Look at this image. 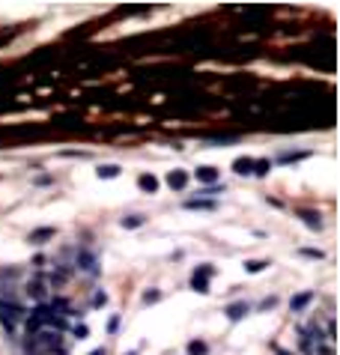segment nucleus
<instances>
[{
	"label": "nucleus",
	"instance_id": "15",
	"mask_svg": "<svg viewBox=\"0 0 340 355\" xmlns=\"http://www.w3.org/2000/svg\"><path fill=\"white\" fill-rule=\"evenodd\" d=\"M99 176H102V179L119 176V164H102V167H99Z\"/></svg>",
	"mask_w": 340,
	"mask_h": 355
},
{
	"label": "nucleus",
	"instance_id": "12",
	"mask_svg": "<svg viewBox=\"0 0 340 355\" xmlns=\"http://www.w3.org/2000/svg\"><path fill=\"white\" fill-rule=\"evenodd\" d=\"M233 170H236V173H242V176L254 173V159H248V156H245V159H236V161H233Z\"/></svg>",
	"mask_w": 340,
	"mask_h": 355
},
{
	"label": "nucleus",
	"instance_id": "26",
	"mask_svg": "<svg viewBox=\"0 0 340 355\" xmlns=\"http://www.w3.org/2000/svg\"><path fill=\"white\" fill-rule=\"evenodd\" d=\"M274 352H278V355H289V352H287V349H274Z\"/></svg>",
	"mask_w": 340,
	"mask_h": 355
},
{
	"label": "nucleus",
	"instance_id": "18",
	"mask_svg": "<svg viewBox=\"0 0 340 355\" xmlns=\"http://www.w3.org/2000/svg\"><path fill=\"white\" fill-rule=\"evenodd\" d=\"M54 236V227H39V230L30 233V242H39V239H51Z\"/></svg>",
	"mask_w": 340,
	"mask_h": 355
},
{
	"label": "nucleus",
	"instance_id": "8",
	"mask_svg": "<svg viewBox=\"0 0 340 355\" xmlns=\"http://www.w3.org/2000/svg\"><path fill=\"white\" fill-rule=\"evenodd\" d=\"M137 185H140V191H146V194H155L158 191V179L153 173H140L137 176Z\"/></svg>",
	"mask_w": 340,
	"mask_h": 355
},
{
	"label": "nucleus",
	"instance_id": "7",
	"mask_svg": "<svg viewBox=\"0 0 340 355\" xmlns=\"http://www.w3.org/2000/svg\"><path fill=\"white\" fill-rule=\"evenodd\" d=\"M167 185L173 188V191H182V188L188 185V173L185 170H170L167 173Z\"/></svg>",
	"mask_w": 340,
	"mask_h": 355
},
{
	"label": "nucleus",
	"instance_id": "23",
	"mask_svg": "<svg viewBox=\"0 0 340 355\" xmlns=\"http://www.w3.org/2000/svg\"><path fill=\"white\" fill-rule=\"evenodd\" d=\"M87 335H90V328H87V325H75V338H78V340H84Z\"/></svg>",
	"mask_w": 340,
	"mask_h": 355
},
{
	"label": "nucleus",
	"instance_id": "13",
	"mask_svg": "<svg viewBox=\"0 0 340 355\" xmlns=\"http://www.w3.org/2000/svg\"><path fill=\"white\" fill-rule=\"evenodd\" d=\"M27 296L36 299L39 304H45V284H42V281H33V284L27 286Z\"/></svg>",
	"mask_w": 340,
	"mask_h": 355
},
{
	"label": "nucleus",
	"instance_id": "10",
	"mask_svg": "<svg viewBox=\"0 0 340 355\" xmlns=\"http://www.w3.org/2000/svg\"><path fill=\"white\" fill-rule=\"evenodd\" d=\"M248 310H251V307H248L245 302H236V304H230V307H227L224 314H227L230 320L236 322V320H242V317H248Z\"/></svg>",
	"mask_w": 340,
	"mask_h": 355
},
{
	"label": "nucleus",
	"instance_id": "1",
	"mask_svg": "<svg viewBox=\"0 0 340 355\" xmlns=\"http://www.w3.org/2000/svg\"><path fill=\"white\" fill-rule=\"evenodd\" d=\"M60 352H63V338H60V331L42 328V331L27 335L24 355H60Z\"/></svg>",
	"mask_w": 340,
	"mask_h": 355
},
{
	"label": "nucleus",
	"instance_id": "14",
	"mask_svg": "<svg viewBox=\"0 0 340 355\" xmlns=\"http://www.w3.org/2000/svg\"><path fill=\"white\" fill-rule=\"evenodd\" d=\"M272 170V161H266V159H254V176H266Z\"/></svg>",
	"mask_w": 340,
	"mask_h": 355
},
{
	"label": "nucleus",
	"instance_id": "21",
	"mask_svg": "<svg viewBox=\"0 0 340 355\" xmlns=\"http://www.w3.org/2000/svg\"><path fill=\"white\" fill-rule=\"evenodd\" d=\"M158 299H161V293H158V290H146V293H143V302H146V304L158 302Z\"/></svg>",
	"mask_w": 340,
	"mask_h": 355
},
{
	"label": "nucleus",
	"instance_id": "20",
	"mask_svg": "<svg viewBox=\"0 0 340 355\" xmlns=\"http://www.w3.org/2000/svg\"><path fill=\"white\" fill-rule=\"evenodd\" d=\"M266 266H269L266 260H248V263H245V272H251V275H257V272H263Z\"/></svg>",
	"mask_w": 340,
	"mask_h": 355
},
{
	"label": "nucleus",
	"instance_id": "3",
	"mask_svg": "<svg viewBox=\"0 0 340 355\" xmlns=\"http://www.w3.org/2000/svg\"><path fill=\"white\" fill-rule=\"evenodd\" d=\"M24 320V307L15 302H0V322L6 331H15V325Z\"/></svg>",
	"mask_w": 340,
	"mask_h": 355
},
{
	"label": "nucleus",
	"instance_id": "4",
	"mask_svg": "<svg viewBox=\"0 0 340 355\" xmlns=\"http://www.w3.org/2000/svg\"><path fill=\"white\" fill-rule=\"evenodd\" d=\"M215 275V269L212 266H200L194 269V275H191V290H197V293H209V278Z\"/></svg>",
	"mask_w": 340,
	"mask_h": 355
},
{
	"label": "nucleus",
	"instance_id": "19",
	"mask_svg": "<svg viewBox=\"0 0 340 355\" xmlns=\"http://www.w3.org/2000/svg\"><path fill=\"white\" fill-rule=\"evenodd\" d=\"M209 352V346H206L203 340H194V343H188V355H206Z\"/></svg>",
	"mask_w": 340,
	"mask_h": 355
},
{
	"label": "nucleus",
	"instance_id": "16",
	"mask_svg": "<svg viewBox=\"0 0 340 355\" xmlns=\"http://www.w3.org/2000/svg\"><path fill=\"white\" fill-rule=\"evenodd\" d=\"M310 299H313V293H302V296H295V299L289 302V307H292V310H302V307H305Z\"/></svg>",
	"mask_w": 340,
	"mask_h": 355
},
{
	"label": "nucleus",
	"instance_id": "5",
	"mask_svg": "<svg viewBox=\"0 0 340 355\" xmlns=\"http://www.w3.org/2000/svg\"><path fill=\"white\" fill-rule=\"evenodd\" d=\"M78 269L84 275H99V260L93 251H78Z\"/></svg>",
	"mask_w": 340,
	"mask_h": 355
},
{
	"label": "nucleus",
	"instance_id": "22",
	"mask_svg": "<svg viewBox=\"0 0 340 355\" xmlns=\"http://www.w3.org/2000/svg\"><path fill=\"white\" fill-rule=\"evenodd\" d=\"M93 304H96V307H104V304H108V293H96V296H93Z\"/></svg>",
	"mask_w": 340,
	"mask_h": 355
},
{
	"label": "nucleus",
	"instance_id": "9",
	"mask_svg": "<svg viewBox=\"0 0 340 355\" xmlns=\"http://www.w3.org/2000/svg\"><path fill=\"white\" fill-rule=\"evenodd\" d=\"M299 218L305 221V224L310 227V230H323V218H320V212H310V209H302V212H299Z\"/></svg>",
	"mask_w": 340,
	"mask_h": 355
},
{
	"label": "nucleus",
	"instance_id": "24",
	"mask_svg": "<svg viewBox=\"0 0 340 355\" xmlns=\"http://www.w3.org/2000/svg\"><path fill=\"white\" fill-rule=\"evenodd\" d=\"M302 254H305V257H316V260H323V251H313V248H305V251H302Z\"/></svg>",
	"mask_w": 340,
	"mask_h": 355
},
{
	"label": "nucleus",
	"instance_id": "2",
	"mask_svg": "<svg viewBox=\"0 0 340 355\" xmlns=\"http://www.w3.org/2000/svg\"><path fill=\"white\" fill-rule=\"evenodd\" d=\"M24 325H27V335H33V331H42V328L63 331V328H66V320L54 314L51 304H39V307H33V310H30V317L24 320Z\"/></svg>",
	"mask_w": 340,
	"mask_h": 355
},
{
	"label": "nucleus",
	"instance_id": "11",
	"mask_svg": "<svg viewBox=\"0 0 340 355\" xmlns=\"http://www.w3.org/2000/svg\"><path fill=\"white\" fill-rule=\"evenodd\" d=\"M185 209H218V203L206 197H194V200H185Z\"/></svg>",
	"mask_w": 340,
	"mask_h": 355
},
{
	"label": "nucleus",
	"instance_id": "25",
	"mask_svg": "<svg viewBox=\"0 0 340 355\" xmlns=\"http://www.w3.org/2000/svg\"><path fill=\"white\" fill-rule=\"evenodd\" d=\"M90 355H108V352H104V349H93Z\"/></svg>",
	"mask_w": 340,
	"mask_h": 355
},
{
	"label": "nucleus",
	"instance_id": "17",
	"mask_svg": "<svg viewBox=\"0 0 340 355\" xmlns=\"http://www.w3.org/2000/svg\"><path fill=\"white\" fill-rule=\"evenodd\" d=\"M143 224V215H129V218H122V227L125 230H137Z\"/></svg>",
	"mask_w": 340,
	"mask_h": 355
},
{
	"label": "nucleus",
	"instance_id": "6",
	"mask_svg": "<svg viewBox=\"0 0 340 355\" xmlns=\"http://www.w3.org/2000/svg\"><path fill=\"white\" fill-rule=\"evenodd\" d=\"M194 176H197V182H203V185H215V182L221 179V173H218V167L203 164V167H197V170H194Z\"/></svg>",
	"mask_w": 340,
	"mask_h": 355
}]
</instances>
